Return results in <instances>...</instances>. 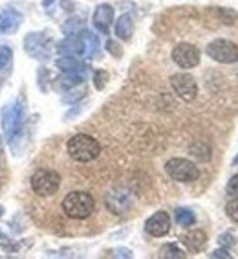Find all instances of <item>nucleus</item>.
<instances>
[{
  "mask_svg": "<svg viewBox=\"0 0 238 259\" xmlns=\"http://www.w3.org/2000/svg\"><path fill=\"white\" fill-rule=\"evenodd\" d=\"M68 155L75 160V162H92L101 155V144L95 138L88 135H75L68 140Z\"/></svg>",
  "mask_w": 238,
  "mask_h": 259,
  "instance_id": "obj_1",
  "label": "nucleus"
},
{
  "mask_svg": "<svg viewBox=\"0 0 238 259\" xmlns=\"http://www.w3.org/2000/svg\"><path fill=\"white\" fill-rule=\"evenodd\" d=\"M95 200L94 197L86 191H72L63 200V211L68 215L70 219H88L94 213Z\"/></svg>",
  "mask_w": 238,
  "mask_h": 259,
  "instance_id": "obj_2",
  "label": "nucleus"
},
{
  "mask_svg": "<svg viewBox=\"0 0 238 259\" xmlns=\"http://www.w3.org/2000/svg\"><path fill=\"white\" fill-rule=\"evenodd\" d=\"M24 116L26 107L22 103V100L13 101V103L6 105L2 109V131H4L8 142H13L19 136L22 123H24Z\"/></svg>",
  "mask_w": 238,
  "mask_h": 259,
  "instance_id": "obj_3",
  "label": "nucleus"
},
{
  "mask_svg": "<svg viewBox=\"0 0 238 259\" xmlns=\"http://www.w3.org/2000/svg\"><path fill=\"white\" fill-rule=\"evenodd\" d=\"M30 184L33 193L40 195V197H50V195H55L59 191L61 177L53 169H44L42 167V169H37L31 175Z\"/></svg>",
  "mask_w": 238,
  "mask_h": 259,
  "instance_id": "obj_4",
  "label": "nucleus"
},
{
  "mask_svg": "<svg viewBox=\"0 0 238 259\" xmlns=\"http://www.w3.org/2000/svg\"><path fill=\"white\" fill-rule=\"evenodd\" d=\"M165 171L176 182H194L200 179L198 165L187 158H170L165 165Z\"/></svg>",
  "mask_w": 238,
  "mask_h": 259,
  "instance_id": "obj_5",
  "label": "nucleus"
},
{
  "mask_svg": "<svg viewBox=\"0 0 238 259\" xmlns=\"http://www.w3.org/2000/svg\"><path fill=\"white\" fill-rule=\"evenodd\" d=\"M205 54L216 63L233 65L238 61V46L227 39H216L213 42H209L207 48H205Z\"/></svg>",
  "mask_w": 238,
  "mask_h": 259,
  "instance_id": "obj_6",
  "label": "nucleus"
},
{
  "mask_svg": "<svg viewBox=\"0 0 238 259\" xmlns=\"http://www.w3.org/2000/svg\"><path fill=\"white\" fill-rule=\"evenodd\" d=\"M24 50L26 54L39 61H48L51 54V42L42 31H33L28 33L24 39Z\"/></svg>",
  "mask_w": 238,
  "mask_h": 259,
  "instance_id": "obj_7",
  "label": "nucleus"
},
{
  "mask_svg": "<svg viewBox=\"0 0 238 259\" xmlns=\"http://www.w3.org/2000/svg\"><path fill=\"white\" fill-rule=\"evenodd\" d=\"M172 61L180 66V68L191 70V68H194V66H198L200 50L194 45H189V42H180V45L174 46Z\"/></svg>",
  "mask_w": 238,
  "mask_h": 259,
  "instance_id": "obj_8",
  "label": "nucleus"
},
{
  "mask_svg": "<svg viewBox=\"0 0 238 259\" xmlns=\"http://www.w3.org/2000/svg\"><path fill=\"white\" fill-rule=\"evenodd\" d=\"M132 193L129 190H125V188H115V190L110 191L106 197H104V204L106 208L115 215H123L127 213L130 208H132Z\"/></svg>",
  "mask_w": 238,
  "mask_h": 259,
  "instance_id": "obj_9",
  "label": "nucleus"
},
{
  "mask_svg": "<svg viewBox=\"0 0 238 259\" xmlns=\"http://www.w3.org/2000/svg\"><path fill=\"white\" fill-rule=\"evenodd\" d=\"M170 87L184 101H193L198 96V85L191 74H174L170 77Z\"/></svg>",
  "mask_w": 238,
  "mask_h": 259,
  "instance_id": "obj_10",
  "label": "nucleus"
},
{
  "mask_svg": "<svg viewBox=\"0 0 238 259\" xmlns=\"http://www.w3.org/2000/svg\"><path fill=\"white\" fill-rule=\"evenodd\" d=\"M145 232L152 237H163L170 232V217L167 211H156L145 223Z\"/></svg>",
  "mask_w": 238,
  "mask_h": 259,
  "instance_id": "obj_11",
  "label": "nucleus"
},
{
  "mask_svg": "<svg viewBox=\"0 0 238 259\" xmlns=\"http://www.w3.org/2000/svg\"><path fill=\"white\" fill-rule=\"evenodd\" d=\"M114 20V8L110 4H101L95 8L92 22H94L95 30L101 33H110V24Z\"/></svg>",
  "mask_w": 238,
  "mask_h": 259,
  "instance_id": "obj_12",
  "label": "nucleus"
},
{
  "mask_svg": "<svg viewBox=\"0 0 238 259\" xmlns=\"http://www.w3.org/2000/svg\"><path fill=\"white\" fill-rule=\"evenodd\" d=\"M57 52L61 55H70V57H77V55H85V42L79 33L77 35H66L57 45Z\"/></svg>",
  "mask_w": 238,
  "mask_h": 259,
  "instance_id": "obj_13",
  "label": "nucleus"
},
{
  "mask_svg": "<svg viewBox=\"0 0 238 259\" xmlns=\"http://www.w3.org/2000/svg\"><path fill=\"white\" fill-rule=\"evenodd\" d=\"M20 22H22V15L15 8H6L2 13H0V33L11 35L17 33Z\"/></svg>",
  "mask_w": 238,
  "mask_h": 259,
  "instance_id": "obj_14",
  "label": "nucleus"
},
{
  "mask_svg": "<svg viewBox=\"0 0 238 259\" xmlns=\"http://www.w3.org/2000/svg\"><path fill=\"white\" fill-rule=\"evenodd\" d=\"M57 68L63 70L65 74H79L83 77H86V72H88V66L85 63L70 55H61V59H57Z\"/></svg>",
  "mask_w": 238,
  "mask_h": 259,
  "instance_id": "obj_15",
  "label": "nucleus"
},
{
  "mask_svg": "<svg viewBox=\"0 0 238 259\" xmlns=\"http://www.w3.org/2000/svg\"><path fill=\"white\" fill-rule=\"evenodd\" d=\"M205 243H207V235L202 230H193L184 235V244L191 252H200L205 246Z\"/></svg>",
  "mask_w": 238,
  "mask_h": 259,
  "instance_id": "obj_16",
  "label": "nucleus"
},
{
  "mask_svg": "<svg viewBox=\"0 0 238 259\" xmlns=\"http://www.w3.org/2000/svg\"><path fill=\"white\" fill-rule=\"evenodd\" d=\"M132 31H134V20H132V17L129 13H125L115 22V35L121 40H129L132 37Z\"/></svg>",
  "mask_w": 238,
  "mask_h": 259,
  "instance_id": "obj_17",
  "label": "nucleus"
},
{
  "mask_svg": "<svg viewBox=\"0 0 238 259\" xmlns=\"http://www.w3.org/2000/svg\"><path fill=\"white\" fill-rule=\"evenodd\" d=\"M79 35L83 37V42H85V55L94 57L97 54V50H99V39H97V35L88 30H81Z\"/></svg>",
  "mask_w": 238,
  "mask_h": 259,
  "instance_id": "obj_18",
  "label": "nucleus"
},
{
  "mask_svg": "<svg viewBox=\"0 0 238 259\" xmlns=\"http://www.w3.org/2000/svg\"><path fill=\"white\" fill-rule=\"evenodd\" d=\"M159 257L161 259H184L185 254L180 246L170 243V244H163V246L159 248Z\"/></svg>",
  "mask_w": 238,
  "mask_h": 259,
  "instance_id": "obj_19",
  "label": "nucleus"
},
{
  "mask_svg": "<svg viewBox=\"0 0 238 259\" xmlns=\"http://www.w3.org/2000/svg\"><path fill=\"white\" fill-rule=\"evenodd\" d=\"M83 28H85V20L81 19V17H72V19H68L63 24L65 35H77Z\"/></svg>",
  "mask_w": 238,
  "mask_h": 259,
  "instance_id": "obj_20",
  "label": "nucleus"
},
{
  "mask_svg": "<svg viewBox=\"0 0 238 259\" xmlns=\"http://www.w3.org/2000/svg\"><path fill=\"white\" fill-rule=\"evenodd\" d=\"M194 221H196V217H194V213L191 211V209H187V208L176 209V223H178L180 226H184V228L193 226Z\"/></svg>",
  "mask_w": 238,
  "mask_h": 259,
  "instance_id": "obj_21",
  "label": "nucleus"
},
{
  "mask_svg": "<svg viewBox=\"0 0 238 259\" xmlns=\"http://www.w3.org/2000/svg\"><path fill=\"white\" fill-rule=\"evenodd\" d=\"M85 81V77L79 74H63V77H61V87H65V89H74V87L81 85Z\"/></svg>",
  "mask_w": 238,
  "mask_h": 259,
  "instance_id": "obj_22",
  "label": "nucleus"
},
{
  "mask_svg": "<svg viewBox=\"0 0 238 259\" xmlns=\"http://www.w3.org/2000/svg\"><path fill=\"white\" fill-rule=\"evenodd\" d=\"M106 83H108V72H104V70H97L94 74V85L97 90L104 89L106 87Z\"/></svg>",
  "mask_w": 238,
  "mask_h": 259,
  "instance_id": "obj_23",
  "label": "nucleus"
},
{
  "mask_svg": "<svg viewBox=\"0 0 238 259\" xmlns=\"http://www.w3.org/2000/svg\"><path fill=\"white\" fill-rule=\"evenodd\" d=\"M11 57H13V52L8 46H0V70L6 68V66L11 63Z\"/></svg>",
  "mask_w": 238,
  "mask_h": 259,
  "instance_id": "obj_24",
  "label": "nucleus"
},
{
  "mask_svg": "<svg viewBox=\"0 0 238 259\" xmlns=\"http://www.w3.org/2000/svg\"><path fill=\"white\" fill-rule=\"evenodd\" d=\"M225 209H227L229 217H231L234 223H238V197H233V200L225 206Z\"/></svg>",
  "mask_w": 238,
  "mask_h": 259,
  "instance_id": "obj_25",
  "label": "nucleus"
},
{
  "mask_svg": "<svg viewBox=\"0 0 238 259\" xmlns=\"http://www.w3.org/2000/svg\"><path fill=\"white\" fill-rule=\"evenodd\" d=\"M106 50H108V54H112L114 57H121L123 55V50H121V46L115 42V40H106Z\"/></svg>",
  "mask_w": 238,
  "mask_h": 259,
  "instance_id": "obj_26",
  "label": "nucleus"
},
{
  "mask_svg": "<svg viewBox=\"0 0 238 259\" xmlns=\"http://www.w3.org/2000/svg\"><path fill=\"white\" fill-rule=\"evenodd\" d=\"M225 190H227V195H231V197H238V173L234 177H231Z\"/></svg>",
  "mask_w": 238,
  "mask_h": 259,
  "instance_id": "obj_27",
  "label": "nucleus"
},
{
  "mask_svg": "<svg viewBox=\"0 0 238 259\" xmlns=\"http://www.w3.org/2000/svg\"><path fill=\"white\" fill-rule=\"evenodd\" d=\"M81 98H85V90H74V94H66L63 98L65 103H74V101L81 100Z\"/></svg>",
  "mask_w": 238,
  "mask_h": 259,
  "instance_id": "obj_28",
  "label": "nucleus"
},
{
  "mask_svg": "<svg viewBox=\"0 0 238 259\" xmlns=\"http://www.w3.org/2000/svg\"><path fill=\"white\" fill-rule=\"evenodd\" d=\"M218 243L222 244V246H231V244H234V237H233V234H223V235H220L218 237Z\"/></svg>",
  "mask_w": 238,
  "mask_h": 259,
  "instance_id": "obj_29",
  "label": "nucleus"
},
{
  "mask_svg": "<svg viewBox=\"0 0 238 259\" xmlns=\"http://www.w3.org/2000/svg\"><path fill=\"white\" fill-rule=\"evenodd\" d=\"M114 255L115 257H132V252L129 248H115Z\"/></svg>",
  "mask_w": 238,
  "mask_h": 259,
  "instance_id": "obj_30",
  "label": "nucleus"
},
{
  "mask_svg": "<svg viewBox=\"0 0 238 259\" xmlns=\"http://www.w3.org/2000/svg\"><path fill=\"white\" fill-rule=\"evenodd\" d=\"M61 8L65 11H74L75 10V2L74 0H61Z\"/></svg>",
  "mask_w": 238,
  "mask_h": 259,
  "instance_id": "obj_31",
  "label": "nucleus"
},
{
  "mask_svg": "<svg viewBox=\"0 0 238 259\" xmlns=\"http://www.w3.org/2000/svg\"><path fill=\"white\" fill-rule=\"evenodd\" d=\"M211 257H225V259H231V254H229V252L225 248H222V250H214L213 254H211Z\"/></svg>",
  "mask_w": 238,
  "mask_h": 259,
  "instance_id": "obj_32",
  "label": "nucleus"
},
{
  "mask_svg": "<svg viewBox=\"0 0 238 259\" xmlns=\"http://www.w3.org/2000/svg\"><path fill=\"white\" fill-rule=\"evenodd\" d=\"M53 2H55V0H42V6H44L48 11H50V6L53 4Z\"/></svg>",
  "mask_w": 238,
  "mask_h": 259,
  "instance_id": "obj_33",
  "label": "nucleus"
},
{
  "mask_svg": "<svg viewBox=\"0 0 238 259\" xmlns=\"http://www.w3.org/2000/svg\"><path fill=\"white\" fill-rule=\"evenodd\" d=\"M233 164H234V165H238V155H236V156H234V160H233Z\"/></svg>",
  "mask_w": 238,
  "mask_h": 259,
  "instance_id": "obj_34",
  "label": "nucleus"
},
{
  "mask_svg": "<svg viewBox=\"0 0 238 259\" xmlns=\"http://www.w3.org/2000/svg\"><path fill=\"white\" fill-rule=\"evenodd\" d=\"M2 215H4V208H2V206H0V217H2Z\"/></svg>",
  "mask_w": 238,
  "mask_h": 259,
  "instance_id": "obj_35",
  "label": "nucleus"
},
{
  "mask_svg": "<svg viewBox=\"0 0 238 259\" xmlns=\"http://www.w3.org/2000/svg\"><path fill=\"white\" fill-rule=\"evenodd\" d=\"M0 237H2V234H0Z\"/></svg>",
  "mask_w": 238,
  "mask_h": 259,
  "instance_id": "obj_36",
  "label": "nucleus"
}]
</instances>
